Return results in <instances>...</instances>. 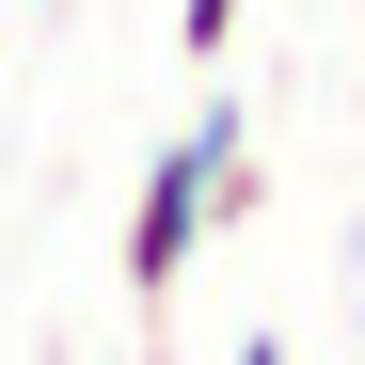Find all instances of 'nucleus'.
Listing matches in <instances>:
<instances>
[{
    "label": "nucleus",
    "mask_w": 365,
    "mask_h": 365,
    "mask_svg": "<svg viewBox=\"0 0 365 365\" xmlns=\"http://www.w3.org/2000/svg\"><path fill=\"white\" fill-rule=\"evenodd\" d=\"M238 365H286V334H238Z\"/></svg>",
    "instance_id": "obj_3"
},
{
    "label": "nucleus",
    "mask_w": 365,
    "mask_h": 365,
    "mask_svg": "<svg viewBox=\"0 0 365 365\" xmlns=\"http://www.w3.org/2000/svg\"><path fill=\"white\" fill-rule=\"evenodd\" d=\"M255 191H270V175H255V111H238V96H207L191 128L143 159V191H128V302H143V318L175 302V270H191L207 238H238V222H255Z\"/></svg>",
    "instance_id": "obj_1"
},
{
    "label": "nucleus",
    "mask_w": 365,
    "mask_h": 365,
    "mask_svg": "<svg viewBox=\"0 0 365 365\" xmlns=\"http://www.w3.org/2000/svg\"><path fill=\"white\" fill-rule=\"evenodd\" d=\"M175 48H191V64L222 80V64H238V0H175Z\"/></svg>",
    "instance_id": "obj_2"
}]
</instances>
